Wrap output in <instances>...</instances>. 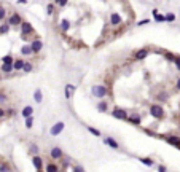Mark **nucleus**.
Here are the masks:
<instances>
[{
  "instance_id": "48",
  "label": "nucleus",
  "mask_w": 180,
  "mask_h": 172,
  "mask_svg": "<svg viewBox=\"0 0 180 172\" xmlns=\"http://www.w3.org/2000/svg\"><path fill=\"white\" fill-rule=\"evenodd\" d=\"M59 172H66V171H59Z\"/></svg>"
},
{
  "instance_id": "32",
  "label": "nucleus",
  "mask_w": 180,
  "mask_h": 172,
  "mask_svg": "<svg viewBox=\"0 0 180 172\" xmlns=\"http://www.w3.org/2000/svg\"><path fill=\"white\" fill-rule=\"evenodd\" d=\"M164 16H166V21H167V22H174V21L177 19V16H175L174 13H166Z\"/></svg>"
},
{
  "instance_id": "40",
  "label": "nucleus",
  "mask_w": 180,
  "mask_h": 172,
  "mask_svg": "<svg viewBox=\"0 0 180 172\" xmlns=\"http://www.w3.org/2000/svg\"><path fill=\"white\" fill-rule=\"evenodd\" d=\"M174 64H175L177 70H180V56H175V61H174Z\"/></svg>"
},
{
  "instance_id": "24",
  "label": "nucleus",
  "mask_w": 180,
  "mask_h": 172,
  "mask_svg": "<svg viewBox=\"0 0 180 172\" xmlns=\"http://www.w3.org/2000/svg\"><path fill=\"white\" fill-rule=\"evenodd\" d=\"M139 161L140 163H143L145 166H148V167H152L153 164H155V161H153L152 158H139Z\"/></svg>"
},
{
  "instance_id": "7",
  "label": "nucleus",
  "mask_w": 180,
  "mask_h": 172,
  "mask_svg": "<svg viewBox=\"0 0 180 172\" xmlns=\"http://www.w3.org/2000/svg\"><path fill=\"white\" fill-rule=\"evenodd\" d=\"M62 156H64V152L59 147H53L51 150H49V158L51 159H61Z\"/></svg>"
},
{
  "instance_id": "6",
  "label": "nucleus",
  "mask_w": 180,
  "mask_h": 172,
  "mask_svg": "<svg viewBox=\"0 0 180 172\" xmlns=\"http://www.w3.org/2000/svg\"><path fill=\"white\" fill-rule=\"evenodd\" d=\"M22 22H24V21H22V18L19 13H13L10 16V19H8V24L10 26H21Z\"/></svg>"
},
{
  "instance_id": "16",
  "label": "nucleus",
  "mask_w": 180,
  "mask_h": 172,
  "mask_svg": "<svg viewBox=\"0 0 180 172\" xmlns=\"http://www.w3.org/2000/svg\"><path fill=\"white\" fill-rule=\"evenodd\" d=\"M32 164L35 166L37 171H42V167H43V161H42V158H40L38 155H35L34 158H32Z\"/></svg>"
},
{
  "instance_id": "21",
  "label": "nucleus",
  "mask_w": 180,
  "mask_h": 172,
  "mask_svg": "<svg viewBox=\"0 0 180 172\" xmlns=\"http://www.w3.org/2000/svg\"><path fill=\"white\" fill-rule=\"evenodd\" d=\"M59 27H61V30H62V32H67L70 29V21L69 19H62V21H61V24H59Z\"/></svg>"
},
{
  "instance_id": "37",
  "label": "nucleus",
  "mask_w": 180,
  "mask_h": 172,
  "mask_svg": "<svg viewBox=\"0 0 180 172\" xmlns=\"http://www.w3.org/2000/svg\"><path fill=\"white\" fill-rule=\"evenodd\" d=\"M67 3H69V0H56V5H59L61 8H64Z\"/></svg>"
},
{
  "instance_id": "11",
  "label": "nucleus",
  "mask_w": 180,
  "mask_h": 172,
  "mask_svg": "<svg viewBox=\"0 0 180 172\" xmlns=\"http://www.w3.org/2000/svg\"><path fill=\"white\" fill-rule=\"evenodd\" d=\"M148 53H150V51H148L147 48L137 49V51H135V54H134V59H135V61H143V59L148 56Z\"/></svg>"
},
{
  "instance_id": "1",
  "label": "nucleus",
  "mask_w": 180,
  "mask_h": 172,
  "mask_svg": "<svg viewBox=\"0 0 180 172\" xmlns=\"http://www.w3.org/2000/svg\"><path fill=\"white\" fill-rule=\"evenodd\" d=\"M148 112H150V115H152L155 120H163L164 115H166V112H164V107L161 105V104H153V105H150Z\"/></svg>"
},
{
  "instance_id": "19",
  "label": "nucleus",
  "mask_w": 180,
  "mask_h": 172,
  "mask_svg": "<svg viewBox=\"0 0 180 172\" xmlns=\"http://www.w3.org/2000/svg\"><path fill=\"white\" fill-rule=\"evenodd\" d=\"M34 100L37 104H42L43 102V93H42V89H35L34 91Z\"/></svg>"
},
{
  "instance_id": "44",
  "label": "nucleus",
  "mask_w": 180,
  "mask_h": 172,
  "mask_svg": "<svg viewBox=\"0 0 180 172\" xmlns=\"http://www.w3.org/2000/svg\"><path fill=\"white\" fill-rule=\"evenodd\" d=\"M175 88H177V91H180V77L175 80Z\"/></svg>"
},
{
  "instance_id": "17",
  "label": "nucleus",
  "mask_w": 180,
  "mask_h": 172,
  "mask_svg": "<svg viewBox=\"0 0 180 172\" xmlns=\"http://www.w3.org/2000/svg\"><path fill=\"white\" fill-rule=\"evenodd\" d=\"M24 64H26L24 59H21V58H19V59H14V62H13V69L16 70V72H18V70H22V69H24Z\"/></svg>"
},
{
  "instance_id": "47",
  "label": "nucleus",
  "mask_w": 180,
  "mask_h": 172,
  "mask_svg": "<svg viewBox=\"0 0 180 172\" xmlns=\"http://www.w3.org/2000/svg\"><path fill=\"white\" fill-rule=\"evenodd\" d=\"M18 2H19V3H22V5H24V3H27V0H18Z\"/></svg>"
},
{
  "instance_id": "31",
  "label": "nucleus",
  "mask_w": 180,
  "mask_h": 172,
  "mask_svg": "<svg viewBox=\"0 0 180 172\" xmlns=\"http://www.w3.org/2000/svg\"><path fill=\"white\" fill-rule=\"evenodd\" d=\"M153 18H155L156 22H164V21H166V16H164V14H159V13L153 14Z\"/></svg>"
},
{
  "instance_id": "4",
  "label": "nucleus",
  "mask_w": 180,
  "mask_h": 172,
  "mask_svg": "<svg viewBox=\"0 0 180 172\" xmlns=\"http://www.w3.org/2000/svg\"><path fill=\"white\" fill-rule=\"evenodd\" d=\"M64 127H66V123H64V121H58V123H54L49 127V134H51L53 137H56V135H59L64 131Z\"/></svg>"
},
{
  "instance_id": "38",
  "label": "nucleus",
  "mask_w": 180,
  "mask_h": 172,
  "mask_svg": "<svg viewBox=\"0 0 180 172\" xmlns=\"http://www.w3.org/2000/svg\"><path fill=\"white\" fill-rule=\"evenodd\" d=\"M7 100H8L7 94H5V93H0V104H3V102H7Z\"/></svg>"
},
{
  "instance_id": "14",
  "label": "nucleus",
  "mask_w": 180,
  "mask_h": 172,
  "mask_svg": "<svg viewBox=\"0 0 180 172\" xmlns=\"http://www.w3.org/2000/svg\"><path fill=\"white\" fill-rule=\"evenodd\" d=\"M21 115H22L24 120H26V118H30L32 115H34V107H32V105H26L24 108L21 110Z\"/></svg>"
},
{
  "instance_id": "27",
  "label": "nucleus",
  "mask_w": 180,
  "mask_h": 172,
  "mask_svg": "<svg viewBox=\"0 0 180 172\" xmlns=\"http://www.w3.org/2000/svg\"><path fill=\"white\" fill-rule=\"evenodd\" d=\"M86 129L91 132L93 135H96V137H101V131H97L96 127H93V126H86Z\"/></svg>"
},
{
  "instance_id": "22",
  "label": "nucleus",
  "mask_w": 180,
  "mask_h": 172,
  "mask_svg": "<svg viewBox=\"0 0 180 172\" xmlns=\"http://www.w3.org/2000/svg\"><path fill=\"white\" fill-rule=\"evenodd\" d=\"M0 69H2V72H3V73H11L14 70L13 69V64H2Z\"/></svg>"
},
{
  "instance_id": "10",
  "label": "nucleus",
  "mask_w": 180,
  "mask_h": 172,
  "mask_svg": "<svg viewBox=\"0 0 180 172\" xmlns=\"http://www.w3.org/2000/svg\"><path fill=\"white\" fill-rule=\"evenodd\" d=\"M75 91H76V86H75V85H70V83H69V85H66V86H64L66 99H67V100H70V99H72V94L75 93Z\"/></svg>"
},
{
  "instance_id": "26",
  "label": "nucleus",
  "mask_w": 180,
  "mask_h": 172,
  "mask_svg": "<svg viewBox=\"0 0 180 172\" xmlns=\"http://www.w3.org/2000/svg\"><path fill=\"white\" fill-rule=\"evenodd\" d=\"M32 69H34V66H32V62L26 61V64H24V69H22V72H24V73H30V72H32Z\"/></svg>"
},
{
  "instance_id": "20",
  "label": "nucleus",
  "mask_w": 180,
  "mask_h": 172,
  "mask_svg": "<svg viewBox=\"0 0 180 172\" xmlns=\"http://www.w3.org/2000/svg\"><path fill=\"white\" fill-rule=\"evenodd\" d=\"M21 54L22 56H32L34 54V51H32V46L30 45H24L21 48Z\"/></svg>"
},
{
  "instance_id": "3",
  "label": "nucleus",
  "mask_w": 180,
  "mask_h": 172,
  "mask_svg": "<svg viewBox=\"0 0 180 172\" xmlns=\"http://www.w3.org/2000/svg\"><path fill=\"white\" fill-rule=\"evenodd\" d=\"M112 116L116 118V120H121V121H126L128 120V112L121 107H115L113 110H112Z\"/></svg>"
},
{
  "instance_id": "43",
  "label": "nucleus",
  "mask_w": 180,
  "mask_h": 172,
  "mask_svg": "<svg viewBox=\"0 0 180 172\" xmlns=\"http://www.w3.org/2000/svg\"><path fill=\"white\" fill-rule=\"evenodd\" d=\"M0 172H10V169H8L7 164H2L0 166Z\"/></svg>"
},
{
  "instance_id": "39",
  "label": "nucleus",
  "mask_w": 180,
  "mask_h": 172,
  "mask_svg": "<svg viewBox=\"0 0 180 172\" xmlns=\"http://www.w3.org/2000/svg\"><path fill=\"white\" fill-rule=\"evenodd\" d=\"M148 22H150V19H140V21L137 22V26H139V27H140V26H147Z\"/></svg>"
},
{
  "instance_id": "29",
  "label": "nucleus",
  "mask_w": 180,
  "mask_h": 172,
  "mask_svg": "<svg viewBox=\"0 0 180 172\" xmlns=\"http://www.w3.org/2000/svg\"><path fill=\"white\" fill-rule=\"evenodd\" d=\"M46 172H59L58 171V166H56L54 163H49V164L46 166Z\"/></svg>"
},
{
  "instance_id": "46",
  "label": "nucleus",
  "mask_w": 180,
  "mask_h": 172,
  "mask_svg": "<svg viewBox=\"0 0 180 172\" xmlns=\"http://www.w3.org/2000/svg\"><path fill=\"white\" fill-rule=\"evenodd\" d=\"M158 172H167L164 166H158Z\"/></svg>"
},
{
  "instance_id": "25",
  "label": "nucleus",
  "mask_w": 180,
  "mask_h": 172,
  "mask_svg": "<svg viewBox=\"0 0 180 172\" xmlns=\"http://www.w3.org/2000/svg\"><path fill=\"white\" fill-rule=\"evenodd\" d=\"M13 62H14V59L11 54H7V56L2 58V64H13Z\"/></svg>"
},
{
  "instance_id": "12",
  "label": "nucleus",
  "mask_w": 180,
  "mask_h": 172,
  "mask_svg": "<svg viewBox=\"0 0 180 172\" xmlns=\"http://www.w3.org/2000/svg\"><path fill=\"white\" fill-rule=\"evenodd\" d=\"M123 22V19H121V16L118 13H112L110 14V24L113 26V27H116V26H120Z\"/></svg>"
},
{
  "instance_id": "42",
  "label": "nucleus",
  "mask_w": 180,
  "mask_h": 172,
  "mask_svg": "<svg viewBox=\"0 0 180 172\" xmlns=\"http://www.w3.org/2000/svg\"><path fill=\"white\" fill-rule=\"evenodd\" d=\"M7 115H8V116H14V115H16V110H14V108H8Z\"/></svg>"
},
{
  "instance_id": "28",
  "label": "nucleus",
  "mask_w": 180,
  "mask_h": 172,
  "mask_svg": "<svg viewBox=\"0 0 180 172\" xmlns=\"http://www.w3.org/2000/svg\"><path fill=\"white\" fill-rule=\"evenodd\" d=\"M30 153H32V155H38V153H40V147H38V145L37 144H32L30 145Z\"/></svg>"
},
{
  "instance_id": "34",
  "label": "nucleus",
  "mask_w": 180,
  "mask_h": 172,
  "mask_svg": "<svg viewBox=\"0 0 180 172\" xmlns=\"http://www.w3.org/2000/svg\"><path fill=\"white\" fill-rule=\"evenodd\" d=\"M26 127H27V129H32V127H34V118H26Z\"/></svg>"
},
{
  "instance_id": "41",
  "label": "nucleus",
  "mask_w": 180,
  "mask_h": 172,
  "mask_svg": "<svg viewBox=\"0 0 180 172\" xmlns=\"http://www.w3.org/2000/svg\"><path fill=\"white\" fill-rule=\"evenodd\" d=\"M73 172H85V169L81 167V166L76 164V166H73Z\"/></svg>"
},
{
  "instance_id": "18",
  "label": "nucleus",
  "mask_w": 180,
  "mask_h": 172,
  "mask_svg": "<svg viewBox=\"0 0 180 172\" xmlns=\"http://www.w3.org/2000/svg\"><path fill=\"white\" fill-rule=\"evenodd\" d=\"M108 110V104L105 100H99L97 102V112H101V113H105Z\"/></svg>"
},
{
  "instance_id": "49",
  "label": "nucleus",
  "mask_w": 180,
  "mask_h": 172,
  "mask_svg": "<svg viewBox=\"0 0 180 172\" xmlns=\"http://www.w3.org/2000/svg\"><path fill=\"white\" fill-rule=\"evenodd\" d=\"M38 172H42V171H38Z\"/></svg>"
},
{
  "instance_id": "2",
  "label": "nucleus",
  "mask_w": 180,
  "mask_h": 172,
  "mask_svg": "<svg viewBox=\"0 0 180 172\" xmlns=\"http://www.w3.org/2000/svg\"><path fill=\"white\" fill-rule=\"evenodd\" d=\"M91 94H93L94 97H97V99L102 100L108 94V88L105 85H101V83H99V85H94L93 88H91Z\"/></svg>"
},
{
  "instance_id": "5",
  "label": "nucleus",
  "mask_w": 180,
  "mask_h": 172,
  "mask_svg": "<svg viewBox=\"0 0 180 172\" xmlns=\"http://www.w3.org/2000/svg\"><path fill=\"white\" fill-rule=\"evenodd\" d=\"M21 37L22 38H26L27 35H30V34H34V27H32V24L30 22H22L21 24Z\"/></svg>"
},
{
  "instance_id": "13",
  "label": "nucleus",
  "mask_w": 180,
  "mask_h": 172,
  "mask_svg": "<svg viewBox=\"0 0 180 172\" xmlns=\"http://www.w3.org/2000/svg\"><path fill=\"white\" fill-rule=\"evenodd\" d=\"M104 144L108 145L110 148H113V150H118V148H120V144H118L115 139H112V137H104Z\"/></svg>"
},
{
  "instance_id": "8",
  "label": "nucleus",
  "mask_w": 180,
  "mask_h": 172,
  "mask_svg": "<svg viewBox=\"0 0 180 172\" xmlns=\"http://www.w3.org/2000/svg\"><path fill=\"white\" fill-rule=\"evenodd\" d=\"M30 46H32V51H34V54H38V53L43 49V41L40 40V38H35V40L30 43Z\"/></svg>"
},
{
  "instance_id": "45",
  "label": "nucleus",
  "mask_w": 180,
  "mask_h": 172,
  "mask_svg": "<svg viewBox=\"0 0 180 172\" xmlns=\"http://www.w3.org/2000/svg\"><path fill=\"white\" fill-rule=\"evenodd\" d=\"M5 115H7V110H3V108H2V107H0V118H3Z\"/></svg>"
},
{
  "instance_id": "33",
  "label": "nucleus",
  "mask_w": 180,
  "mask_h": 172,
  "mask_svg": "<svg viewBox=\"0 0 180 172\" xmlns=\"http://www.w3.org/2000/svg\"><path fill=\"white\" fill-rule=\"evenodd\" d=\"M164 58H166L169 62H174V61H175V54H172V53H169V51L164 53Z\"/></svg>"
},
{
  "instance_id": "15",
  "label": "nucleus",
  "mask_w": 180,
  "mask_h": 172,
  "mask_svg": "<svg viewBox=\"0 0 180 172\" xmlns=\"http://www.w3.org/2000/svg\"><path fill=\"white\" fill-rule=\"evenodd\" d=\"M166 140H167V144H171V145H174V147L180 148V137H179V135H167Z\"/></svg>"
},
{
  "instance_id": "9",
  "label": "nucleus",
  "mask_w": 180,
  "mask_h": 172,
  "mask_svg": "<svg viewBox=\"0 0 180 172\" xmlns=\"http://www.w3.org/2000/svg\"><path fill=\"white\" fill-rule=\"evenodd\" d=\"M128 123H131V124H135V126H139V124H140V121H142V116H140V115L139 113H129L128 115Z\"/></svg>"
},
{
  "instance_id": "36",
  "label": "nucleus",
  "mask_w": 180,
  "mask_h": 172,
  "mask_svg": "<svg viewBox=\"0 0 180 172\" xmlns=\"http://www.w3.org/2000/svg\"><path fill=\"white\" fill-rule=\"evenodd\" d=\"M5 16H7V10H5V8L0 5V21H3Z\"/></svg>"
},
{
  "instance_id": "35",
  "label": "nucleus",
  "mask_w": 180,
  "mask_h": 172,
  "mask_svg": "<svg viewBox=\"0 0 180 172\" xmlns=\"http://www.w3.org/2000/svg\"><path fill=\"white\" fill-rule=\"evenodd\" d=\"M53 13H54V3H48V5H46V14L51 16Z\"/></svg>"
},
{
  "instance_id": "30",
  "label": "nucleus",
  "mask_w": 180,
  "mask_h": 172,
  "mask_svg": "<svg viewBox=\"0 0 180 172\" xmlns=\"http://www.w3.org/2000/svg\"><path fill=\"white\" fill-rule=\"evenodd\" d=\"M10 27H11V26L8 24V22H7V24H2V26H0V34H8V32H10Z\"/></svg>"
},
{
  "instance_id": "23",
  "label": "nucleus",
  "mask_w": 180,
  "mask_h": 172,
  "mask_svg": "<svg viewBox=\"0 0 180 172\" xmlns=\"http://www.w3.org/2000/svg\"><path fill=\"white\" fill-rule=\"evenodd\" d=\"M156 99H158L159 102H166V100L169 99V94H167V93H164V91H163V93H158Z\"/></svg>"
}]
</instances>
